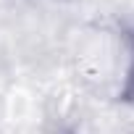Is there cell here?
<instances>
[{"mask_svg":"<svg viewBox=\"0 0 134 134\" xmlns=\"http://www.w3.org/2000/svg\"><path fill=\"white\" fill-rule=\"evenodd\" d=\"M121 37H124V76H121L118 97L131 100L134 97V26L121 32Z\"/></svg>","mask_w":134,"mask_h":134,"instance_id":"1","label":"cell"}]
</instances>
